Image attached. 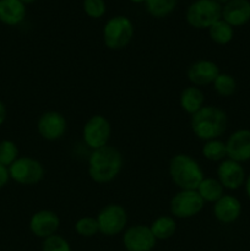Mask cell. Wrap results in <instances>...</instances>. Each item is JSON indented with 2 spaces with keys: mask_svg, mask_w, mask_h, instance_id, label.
<instances>
[{
  "mask_svg": "<svg viewBox=\"0 0 250 251\" xmlns=\"http://www.w3.org/2000/svg\"><path fill=\"white\" fill-rule=\"evenodd\" d=\"M152 234L157 240H167L176 232V222L173 216H159L150 226Z\"/></svg>",
  "mask_w": 250,
  "mask_h": 251,
  "instance_id": "cell-20",
  "label": "cell"
},
{
  "mask_svg": "<svg viewBox=\"0 0 250 251\" xmlns=\"http://www.w3.org/2000/svg\"><path fill=\"white\" fill-rule=\"evenodd\" d=\"M10 180V174H9V168L2 164H0V189H2L4 186L7 185Z\"/></svg>",
  "mask_w": 250,
  "mask_h": 251,
  "instance_id": "cell-30",
  "label": "cell"
},
{
  "mask_svg": "<svg viewBox=\"0 0 250 251\" xmlns=\"http://www.w3.org/2000/svg\"><path fill=\"white\" fill-rule=\"evenodd\" d=\"M244 188H245V194H247L248 198L250 199V174L247 176V179H245Z\"/></svg>",
  "mask_w": 250,
  "mask_h": 251,
  "instance_id": "cell-32",
  "label": "cell"
},
{
  "mask_svg": "<svg viewBox=\"0 0 250 251\" xmlns=\"http://www.w3.org/2000/svg\"><path fill=\"white\" fill-rule=\"evenodd\" d=\"M156 243L150 227L144 225L132 226L123 234V245L127 251H152Z\"/></svg>",
  "mask_w": 250,
  "mask_h": 251,
  "instance_id": "cell-11",
  "label": "cell"
},
{
  "mask_svg": "<svg viewBox=\"0 0 250 251\" xmlns=\"http://www.w3.org/2000/svg\"><path fill=\"white\" fill-rule=\"evenodd\" d=\"M6 117H7L6 107H5L4 103L0 100V126H1V125L5 123V120H6Z\"/></svg>",
  "mask_w": 250,
  "mask_h": 251,
  "instance_id": "cell-31",
  "label": "cell"
},
{
  "mask_svg": "<svg viewBox=\"0 0 250 251\" xmlns=\"http://www.w3.org/2000/svg\"><path fill=\"white\" fill-rule=\"evenodd\" d=\"M9 174L10 179L20 185H37L44 178V167L36 158L19 157L9 167Z\"/></svg>",
  "mask_w": 250,
  "mask_h": 251,
  "instance_id": "cell-6",
  "label": "cell"
},
{
  "mask_svg": "<svg viewBox=\"0 0 250 251\" xmlns=\"http://www.w3.org/2000/svg\"><path fill=\"white\" fill-rule=\"evenodd\" d=\"M205 201L196 190H179L169 202V211L174 218L188 220L203 210Z\"/></svg>",
  "mask_w": 250,
  "mask_h": 251,
  "instance_id": "cell-8",
  "label": "cell"
},
{
  "mask_svg": "<svg viewBox=\"0 0 250 251\" xmlns=\"http://www.w3.org/2000/svg\"><path fill=\"white\" fill-rule=\"evenodd\" d=\"M223 190H225V188L222 186V184L215 178H203L196 189L199 195L205 202L212 203H215L216 201L220 200L225 195Z\"/></svg>",
  "mask_w": 250,
  "mask_h": 251,
  "instance_id": "cell-21",
  "label": "cell"
},
{
  "mask_svg": "<svg viewBox=\"0 0 250 251\" xmlns=\"http://www.w3.org/2000/svg\"><path fill=\"white\" fill-rule=\"evenodd\" d=\"M112 135V125L102 114H95L88 118L82 127L83 142L90 149L97 150L107 146Z\"/></svg>",
  "mask_w": 250,
  "mask_h": 251,
  "instance_id": "cell-9",
  "label": "cell"
},
{
  "mask_svg": "<svg viewBox=\"0 0 250 251\" xmlns=\"http://www.w3.org/2000/svg\"><path fill=\"white\" fill-rule=\"evenodd\" d=\"M202 154L207 161L222 162L227 158V147L222 140L215 139L205 141L202 146Z\"/></svg>",
  "mask_w": 250,
  "mask_h": 251,
  "instance_id": "cell-23",
  "label": "cell"
},
{
  "mask_svg": "<svg viewBox=\"0 0 250 251\" xmlns=\"http://www.w3.org/2000/svg\"><path fill=\"white\" fill-rule=\"evenodd\" d=\"M178 0H146L145 6L147 12L156 19H162L175 10Z\"/></svg>",
  "mask_w": 250,
  "mask_h": 251,
  "instance_id": "cell-24",
  "label": "cell"
},
{
  "mask_svg": "<svg viewBox=\"0 0 250 251\" xmlns=\"http://www.w3.org/2000/svg\"><path fill=\"white\" fill-rule=\"evenodd\" d=\"M19 158V147L11 140L0 141V164L9 168Z\"/></svg>",
  "mask_w": 250,
  "mask_h": 251,
  "instance_id": "cell-26",
  "label": "cell"
},
{
  "mask_svg": "<svg viewBox=\"0 0 250 251\" xmlns=\"http://www.w3.org/2000/svg\"><path fill=\"white\" fill-rule=\"evenodd\" d=\"M82 7L85 14L91 19H100L107 11L104 0H83Z\"/></svg>",
  "mask_w": 250,
  "mask_h": 251,
  "instance_id": "cell-28",
  "label": "cell"
},
{
  "mask_svg": "<svg viewBox=\"0 0 250 251\" xmlns=\"http://www.w3.org/2000/svg\"><path fill=\"white\" fill-rule=\"evenodd\" d=\"M60 227V218L54 211L39 210L32 215L29 220V230L32 234L41 239L56 234Z\"/></svg>",
  "mask_w": 250,
  "mask_h": 251,
  "instance_id": "cell-13",
  "label": "cell"
},
{
  "mask_svg": "<svg viewBox=\"0 0 250 251\" xmlns=\"http://www.w3.org/2000/svg\"><path fill=\"white\" fill-rule=\"evenodd\" d=\"M20 1L24 2L25 5H28V4H33V2H36L37 0H20Z\"/></svg>",
  "mask_w": 250,
  "mask_h": 251,
  "instance_id": "cell-33",
  "label": "cell"
},
{
  "mask_svg": "<svg viewBox=\"0 0 250 251\" xmlns=\"http://www.w3.org/2000/svg\"><path fill=\"white\" fill-rule=\"evenodd\" d=\"M215 1L218 2V4H221V5H225V4H227L229 0H215Z\"/></svg>",
  "mask_w": 250,
  "mask_h": 251,
  "instance_id": "cell-35",
  "label": "cell"
},
{
  "mask_svg": "<svg viewBox=\"0 0 250 251\" xmlns=\"http://www.w3.org/2000/svg\"><path fill=\"white\" fill-rule=\"evenodd\" d=\"M129 1L134 2V4H142V2H146V0H129Z\"/></svg>",
  "mask_w": 250,
  "mask_h": 251,
  "instance_id": "cell-34",
  "label": "cell"
},
{
  "mask_svg": "<svg viewBox=\"0 0 250 251\" xmlns=\"http://www.w3.org/2000/svg\"><path fill=\"white\" fill-rule=\"evenodd\" d=\"M168 173L174 185L180 190H196L199 184L205 178L199 162L185 153L175 154L171 159Z\"/></svg>",
  "mask_w": 250,
  "mask_h": 251,
  "instance_id": "cell-3",
  "label": "cell"
},
{
  "mask_svg": "<svg viewBox=\"0 0 250 251\" xmlns=\"http://www.w3.org/2000/svg\"><path fill=\"white\" fill-rule=\"evenodd\" d=\"M222 19L232 27H240L250 21L249 0H229L222 5Z\"/></svg>",
  "mask_w": 250,
  "mask_h": 251,
  "instance_id": "cell-17",
  "label": "cell"
},
{
  "mask_svg": "<svg viewBox=\"0 0 250 251\" xmlns=\"http://www.w3.org/2000/svg\"><path fill=\"white\" fill-rule=\"evenodd\" d=\"M68 123L65 117L56 110L44 112L37 122V131L47 141H56L65 135Z\"/></svg>",
  "mask_w": 250,
  "mask_h": 251,
  "instance_id": "cell-10",
  "label": "cell"
},
{
  "mask_svg": "<svg viewBox=\"0 0 250 251\" xmlns=\"http://www.w3.org/2000/svg\"><path fill=\"white\" fill-rule=\"evenodd\" d=\"M220 75V68L212 60L207 59H200L195 63L191 64L186 71L188 80L191 85L196 87H202V86L212 85L216 77Z\"/></svg>",
  "mask_w": 250,
  "mask_h": 251,
  "instance_id": "cell-14",
  "label": "cell"
},
{
  "mask_svg": "<svg viewBox=\"0 0 250 251\" xmlns=\"http://www.w3.org/2000/svg\"><path fill=\"white\" fill-rule=\"evenodd\" d=\"M124 164L123 154L117 147L107 146L93 150L88 158V176L95 183L107 184L120 174Z\"/></svg>",
  "mask_w": 250,
  "mask_h": 251,
  "instance_id": "cell-1",
  "label": "cell"
},
{
  "mask_svg": "<svg viewBox=\"0 0 250 251\" xmlns=\"http://www.w3.org/2000/svg\"><path fill=\"white\" fill-rule=\"evenodd\" d=\"M134 34V24L124 15L110 17L103 27V42L105 47L112 50H122L129 46Z\"/></svg>",
  "mask_w": 250,
  "mask_h": 251,
  "instance_id": "cell-4",
  "label": "cell"
},
{
  "mask_svg": "<svg viewBox=\"0 0 250 251\" xmlns=\"http://www.w3.org/2000/svg\"><path fill=\"white\" fill-rule=\"evenodd\" d=\"M203 103H205V95L200 87L191 85L181 91L179 104L181 109L188 114L193 115L199 112L203 107Z\"/></svg>",
  "mask_w": 250,
  "mask_h": 251,
  "instance_id": "cell-19",
  "label": "cell"
},
{
  "mask_svg": "<svg viewBox=\"0 0 250 251\" xmlns=\"http://www.w3.org/2000/svg\"><path fill=\"white\" fill-rule=\"evenodd\" d=\"M42 251H73L70 244L65 238L61 235L54 234L51 237L43 239L42 243Z\"/></svg>",
  "mask_w": 250,
  "mask_h": 251,
  "instance_id": "cell-29",
  "label": "cell"
},
{
  "mask_svg": "<svg viewBox=\"0 0 250 251\" xmlns=\"http://www.w3.org/2000/svg\"><path fill=\"white\" fill-rule=\"evenodd\" d=\"M100 234L114 237L124 232L127 225L126 210L118 203H109L98 212L96 217Z\"/></svg>",
  "mask_w": 250,
  "mask_h": 251,
  "instance_id": "cell-7",
  "label": "cell"
},
{
  "mask_svg": "<svg viewBox=\"0 0 250 251\" xmlns=\"http://www.w3.org/2000/svg\"><path fill=\"white\" fill-rule=\"evenodd\" d=\"M208 36H210L211 41L215 42L216 44L225 46V44L230 43L234 37V27L221 19L208 28Z\"/></svg>",
  "mask_w": 250,
  "mask_h": 251,
  "instance_id": "cell-22",
  "label": "cell"
},
{
  "mask_svg": "<svg viewBox=\"0 0 250 251\" xmlns=\"http://www.w3.org/2000/svg\"><path fill=\"white\" fill-rule=\"evenodd\" d=\"M26 5L20 0H0V22L17 26L26 19Z\"/></svg>",
  "mask_w": 250,
  "mask_h": 251,
  "instance_id": "cell-18",
  "label": "cell"
},
{
  "mask_svg": "<svg viewBox=\"0 0 250 251\" xmlns=\"http://www.w3.org/2000/svg\"><path fill=\"white\" fill-rule=\"evenodd\" d=\"M217 180L222 184V186L228 190H238L245 183V171L242 163L232 161L229 158L223 159L217 166Z\"/></svg>",
  "mask_w": 250,
  "mask_h": 251,
  "instance_id": "cell-12",
  "label": "cell"
},
{
  "mask_svg": "<svg viewBox=\"0 0 250 251\" xmlns=\"http://www.w3.org/2000/svg\"><path fill=\"white\" fill-rule=\"evenodd\" d=\"M75 230L80 237L83 238L95 237L97 233H100L97 220L96 217H91V216L78 218L75 223Z\"/></svg>",
  "mask_w": 250,
  "mask_h": 251,
  "instance_id": "cell-27",
  "label": "cell"
},
{
  "mask_svg": "<svg viewBox=\"0 0 250 251\" xmlns=\"http://www.w3.org/2000/svg\"><path fill=\"white\" fill-rule=\"evenodd\" d=\"M227 113L215 105H203L191 115L190 126L194 135L202 141L220 139L227 130Z\"/></svg>",
  "mask_w": 250,
  "mask_h": 251,
  "instance_id": "cell-2",
  "label": "cell"
},
{
  "mask_svg": "<svg viewBox=\"0 0 250 251\" xmlns=\"http://www.w3.org/2000/svg\"><path fill=\"white\" fill-rule=\"evenodd\" d=\"M186 22L196 29H208L222 19V5L215 0H195L189 5Z\"/></svg>",
  "mask_w": 250,
  "mask_h": 251,
  "instance_id": "cell-5",
  "label": "cell"
},
{
  "mask_svg": "<svg viewBox=\"0 0 250 251\" xmlns=\"http://www.w3.org/2000/svg\"><path fill=\"white\" fill-rule=\"evenodd\" d=\"M225 147H227V158L238 163L250 161V130H235L225 141Z\"/></svg>",
  "mask_w": 250,
  "mask_h": 251,
  "instance_id": "cell-15",
  "label": "cell"
},
{
  "mask_svg": "<svg viewBox=\"0 0 250 251\" xmlns=\"http://www.w3.org/2000/svg\"><path fill=\"white\" fill-rule=\"evenodd\" d=\"M213 90L221 97H230L237 91V81L230 74L220 73L212 83Z\"/></svg>",
  "mask_w": 250,
  "mask_h": 251,
  "instance_id": "cell-25",
  "label": "cell"
},
{
  "mask_svg": "<svg viewBox=\"0 0 250 251\" xmlns=\"http://www.w3.org/2000/svg\"><path fill=\"white\" fill-rule=\"evenodd\" d=\"M242 215V203L233 195H225L213 203V216L223 225L234 223Z\"/></svg>",
  "mask_w": 250,
  "mask_h": 251,
  "instance_id": "cell-16",
  "label": "cell"
}]
</instances>
